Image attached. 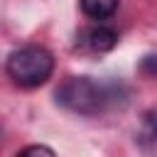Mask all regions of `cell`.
Instances as JSON below:
<instances>
[{
  "mask_svg": "<svg viewBox=\"0 0 157 157\" xmlns=\"http://www.w3.org/2000/svg\"><path fill=\"white\" fill-rule=\"evenodd\" d=\"M5 71L12 78V83H17L20 88H37L49 81V76L54 71V56H52V52H47L44 47H37V44L20 47L7 56Z\"/></svg>",
  "mask_w": 157,
  "mask_h": 157,
  "instance_id": "cell-2",
  "label": "cell"
},
{
  "mask_svg": "<svg viewBox=\"0 0 157 157\" xmlns=\"http://www.w3.org/2000/svg\"><path fill=\"white\" fill-rule=\"evenodd\" d=\"M86 44H88L93 52H98V54L110 52V49H115V44H118V32H115L113 27L98 25V27H93V29L86 32Z\"/></svg>",
  "mask_w": 157,
  "mask_h": 157,
  "instance_id": "cell-3",
  "label": "cell"
},
{
  "mask_svg": "<svg viewBox=\"0 0 157 157\" xmlns=\"http://www.w3.org/2000/svg\"><path fill=\"white\" fill-rule=\"evenodd\" d=\"M152 128H155V132H157V110L152 113Z\"/></svg>",
  "mask_w": 157,
  "mask_h": 157,
  "instance_id": "cell-7",
  "label": "cell"
},
{
  "mask_svg": "<svg viewBox=\"0 0 157 157\" xmlns=\"http://www.w3.org/2000/svg\"><path fill=\"white\" fill-rule=\"evenodd\" d=\"M17 157H56V155H54V150L47 147V145H27L25 150L17 152Z\"/></svg>",
  "mask_w": 157,
  "mask_h": 157,
  "instance_id": "cell-5",
  "label": "cell"
},
{
  "mask_svg": "<svg viewBox=\"0 0 157 157\" xmlns=\"http://www.w3.org/2000/svg\"><path fill=\"white\" fill-rule=\"evenodd\" d=\"M140 69H142L147 76H157V54L145 56V59H142V64H140Z\"/></svg>",
  "mask_w": 157,
  "mask_h": 157,
  "instance_id": "cell-6",
  "label": "cell"
},
{
  "mask_svg": "<svg viewBox=\"0 0 157 157\" xmlns=\"http://www.w3.org/2000/svg\"><path fill=\"white\" fill-rule=\"evenodd\" d=\"M118 2L120 0H78L81 5V12L91 20H108L115 10H118Z\"/></svg>",
  "mask_w": 157,
  "mask_h": 157,
  "instance_id": "cell-4",
  "label": "cell"
},
{
  "mask_svg": "<svg viewBox=\"0 0 157 157\" xmlns=\"http://www.w3.org/2000/svg\"><path fill=\"white\" fill-rule=\"evenodd\" d=\"M115 98V86L98 83L88 76H71L56 88V103L78 115H98Z\"/></svg>",
  "mask_w": 157,
  "mask_h": 157,
  "instance_id": "cell-1",
  "label": "cell"
}]
</instances>
